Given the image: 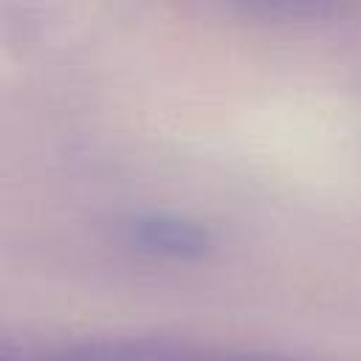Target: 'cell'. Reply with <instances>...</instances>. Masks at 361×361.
Returning <instances> with one entry per match:
<instances>
[{
    "label": "cell",
    "mask_w": 361,
    "mask_h": 361,
    "mask_svg": "<svg viewBox=\"0 0 361 361\" xmlns=\"http://www.w3.org/2000/svg\"><path fill=\"white\" fill-rule=\"evenodd\" d=\"M220 6L271 23H327L350 17L361 8V0H217Z\"/></svg>",
    "instance_id": "7a4b0ae2"
},
{
    "label": "cell",
    "mask_w": 361,
    "mask_h": 361,
    "mask_svg": "<svg viewBox=\"0 0 361 361\" xmlns=\"http://www.w3.org/2000/svg\"><path fill=\"white\" fill-rule=\"evenodd\" d=\"M118 234L130 248L166 259H197L212 251L209 228L175 214H133L118 223Z\"/></svg>",
    "instance_id": "6da1fadb"
}]
</instances>
